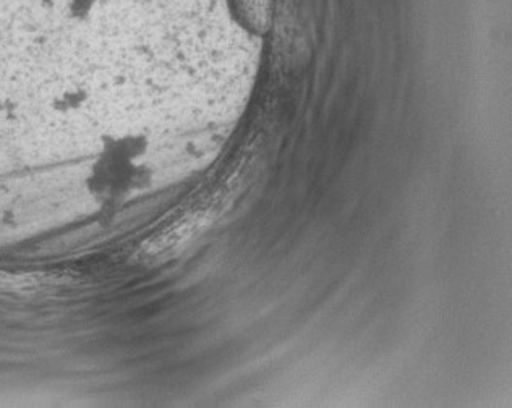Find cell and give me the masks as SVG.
I'll list each match as a JSON object with an SVG mask.
<instances>
[{"label": "cell", "instance_id": "cell-1", "mask_svg": "<svg viewBox=\"0 0 512 408\" xmlns=\"http://www.w3.org/2000/svg\"><path fill=\"white\" fill-rule=\"evenodd\" d=\"M117 0H0V158L44 145L82 99L78 65Z\"/></svg>", "mask_w": 512, "mask_h": 408}, {"label": "cell", "instance_id": "cell-2", "mask_svg": "<svg viewBox=\"0 0 512 408\" xmlns=\"http://www.w3.org/2000/svg\"><path fill=\"white\" fill-rule=\"evenodd\" d=\"M214 208H198L188 211L184 217L172 222L171 226L146 240L138 250V261L148 264H161L180 255L188 245H192L214 222Z\"/></svg>", "mask_w": 512, "mask_h": 408}]
</instances>
